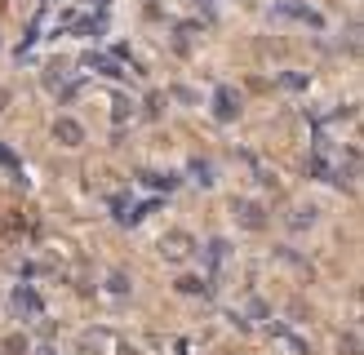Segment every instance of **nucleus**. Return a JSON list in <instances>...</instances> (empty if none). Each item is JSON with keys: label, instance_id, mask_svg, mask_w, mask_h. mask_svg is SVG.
Instances as JSON below:
<instances>
[{"label": "nucleus", "instance_id": "nucleus-1", "mask_svg": "<svg viewBox=\"0 0 364 355\" xmlns=\"http://www.w3.org/2000/svg\"><path fill=\"white\" fill-rule=\"evenodd\" d=\"M236 222L245 227V231H262V227H266L262 204H258V200H236Z\"/></svg>", "mask_w": 364, "mask_h": 355}, {"label": "nucleus", "instance_id": "nucleus-2", "mask_svg": "<svg viewBox=\"0 0 364 355\" xmlns=\"http://www.w3.org/2000/svg\"><path fill=\"white\" fill-rule=\"evenodd\" d=\"M54 138L63 146H80L84 142V125H80V120H71V116H58L54 120Z\"/></svg>", "mask_w": 364, "mask_h": 355}, {"label": "nucleus", "instance_id": "nucleus-3", "mask_svg": "<svg viewBox=\"0 0 364 355\" xmlns=\"http://www.w3.org/2000/svg\"><path fill=\"white\" fill-rule=\"evenodd\" d=\"M160 253H165V258H174V262H182L191 253V236H187V231H169V236L160 240Z\"/></svg>", "mask_w": 364, "mask_h": 355}, {"label": "nucleus", "instance_id": "nucleus-4", "mask_svg": "<svg viewBox=\"0 0 364 355\" xmlns=\"http://www.w3.org/2000/svg\"><path fill=\"white\" fill-rule=\"evenodd\" d=\"M213 116H218V120H236V116H240V98H236L232 89H218V93H213Z\"/></svg>", "mask_w": 364, "mask_h": 355}, {"label": "nucleus", "instance_id": "nucleus-5", "mask_svg": "<svg viewBox=\"0 0 364 355\" xmlns=\"http://www.w3.org/2000/svg\"><path fill=\"white\" fill-rule=\"evenodd\" d=\"M0 231H5V240H22L27 236V218H22L18 209H9L5 218H0Z\"/></svg>", "mask_w": 364, "mask_h": 355}, {"label": "nucleus", "instance_id": "nucleus-6", "mask_svg": "<svg viewBox=\"0 0 364 355\" xmlns=\"http://www.w3.org/2000/svg\"><path fill=\"white\" fill-rule=\"evenodd\" d=\"M280 14L285 18H298V22H311V27H320V14H315V9H302V5H280Z\"/></svg>", "mask_w": 364, "mask_h": 355}, {"label": "nucleus", "instance_id": "nucleus-7", "mask_svg": "<svg viewBox=\"0 0 364 355\" xmlns=\"http://www.w3.org/2000/svg\"><path fill=\"white\" fill-rule=\"evenodd\" d=\"M0 351H5V355H27V338H22V333H9L5 342H0Z\"/></svg>", "mask_w": 364, "mask_h": 355}, {"label": "nucleus", "instance_id": "nucleus-8", "mask_svg": "<svg viewBox=\"0 0 364 355\" xmlns=\"http://www.w3.org/2000/svg\"><path fill=\"white\" fill-rule=\"evenodd\" d=\"M178 289H182V293H204V280H196V275H182V280H178Z\"/></svg>", "mask_w": 364, "mask_h": 355}, {"label": "nucleus", "instance_id": "nucleus-9", "mask_svg": "<svg viewBox=\"0 0 364 355\" xmlns=\"http://www.w3.org/2000/svg\"><path fill=\"white\" fill-rule=\"evenodd\" d=\"M338 351H342V355H360V338H356V333H347V338H342V347H338Z\"/></svg>", "mask_w": 364, "mask_h": 355}, {"label": "nucleus", "instance_id": "nucleus-10", "mask_svg": "<svg viewBox=\"0 0 364 355\" xmlns=\"http://www.w3.org/2000/svg\"><path fill=\"white\" fill-rule=\"evenodd\" d=\"M9 103V89H0V107H5Z\"/></svg>", "mask_w": 364, "mask_h": 355}, {"label": "nucleus", "instance_id": "nucleus-11", "mask_svg": "<svg viewBox=\"0 0 364 355\" xmlns=\"http://www.w3.org/2000/svg\"><path fill=\"white\" fill-rule=\"evenodd\" d=\"M0 9H5V0H0Z\"/></svg>", "mask_w": 364, "mask_h": 355}]
</instances>
